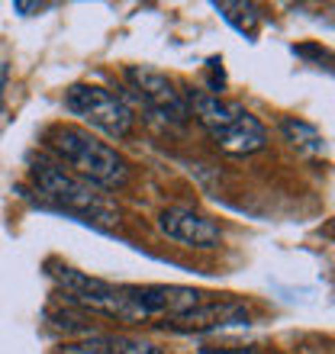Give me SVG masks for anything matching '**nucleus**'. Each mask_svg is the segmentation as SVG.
<instances>
[{
    "instance_id": "1",
    "label": "nucleus",
    "mask_w": 335,
    "mask_h": 354,
    "mask_svg": "<svg viewBox=\"0 0 335 354\" xmlns=\"http://www.w3.org/2000/svg\"><path fill=\"white\" fill-rule=\"evenodd\" d=\"M46 142L48 149L71 168V174H78L81 180H87L93 187H100V190H116L129 177V168H126L120 151L107 145V142H100L93 132L81 129V126L58 122V126L48 129Z\"/></svg>"
},
{
    "instance_id": "2",
    "label": "nucleus",
    "mask_w": 335,
    "mask_h": 354,
    "mask_svg": "<svg viewBox=\"0 0 335 354\" xmlns=\"http://www.w3.org/2000/svg\"><path fill=\"white\" fill-rule=\"evenodd\" d=\"M190 116L206 129V136L216 142V149L226 155H255L268 145V132L258 122V116H251L242 103L223 100L206 91H194L187 97Z\"/></svg>"
},
{
    "instance_id": "3",
    "label": "nucleus",
    "mask_w": 335,
    "mask_h": 354,
    "mask_svg": "<svg viewBox=\"0 0 335 354\" xmlns=\"http://www.w3.org/2000/svg\"><path fill=\"white\" fill-rule=\"evenodd\" d=\"M33 180H36L39 194L46 196L52 206H58L62 213L75 216L87 225H100V229H113L120 225V209L113 206L107 194H100V187L87 184L78 174L65 168V165H52V161H39L33 168Z\"/></svg>"
},
{
    "instance_id": "4",
    "label": "nucleus",
    "mask_w": 335,
    "mask_h": 354,
    "mask_svg": "<svg viewBox=\"0 0 335 354\" xmlns=\"http://www.w3.org/2000/svg\"><path fill=\"white\" fill-rule=\"evenodd\" d=\"M65 110L71 116H78L81 122H87L91 129H100L110 139H126L132 132V110L123 103V97H116L113 91L100 84H75L65 91Z\"/></svg>"
},
{
    "instance_id": "5",
    "label": "nucleus",
    "mask_w": 335,
    "mask_h": 354,
    "mask_svg": "<svg viewBox=\"0 0 335 354\" xmlns=\"http://www.w3.org/2000/svg\"><path fill=\"white\" fill-rule=\"evenodd\" d=\"M126 81L132 84V91L142 97V103L155 110L161 120L174 122V126H184L190 120V106H187V97L174 87V81L161 71L149 65H129L126 68Z\"/></svg>"
},
{
    "instance_id": "6",
    "label": "nucleus",
    "mask_w": 335,
    "mask_h": 354,
    "mask_svg": "<svg viewBox=\"0 0 335 354\" xmlns=\"http://www.w3.org/2000/svg\"><path fill=\"white\" fill-rule=\"evenodd\" d=\"M159 229L171 242H181L187 248H200V252L219 248V242H223L219 223L210 219L206 213H200V209H190V206H168V209H161Z\"/></svg>"
},
{
    "instance_id": "7",
    "label": "nucleus",
    "mask_w": 335,
    "mask_h": 354,
    "mask_svg": "<svg viewBox=\"0 0 335 354\" xmlns=\"http://www.w3.org/2000/svg\"><path fill=\"white\" fill-rule=\"evenodd\" d=\"M229 326H248V309L239 299H203L194 309L165 322V328H171V332H194V335L219 332Z\"/></svg>"
},
{
    "instance_id": "8",
    "label": "nucleus",
    "mask_w": 335,
    "mask_h": 354,
    "mask_svg": "<svg viewBox=\"0 0 335 354\" xmlns=\"http://www.w3.org/2000/svg\"><path fill=\"white\" fill-rule=\"evenodd\" d=\"M68 348L75 354H161L159 345H152L145 338H132V335H91Z\"/></svg>"
},
{
    "instance_id": "9",
    "label": "nucleus",
    "mask_w": 335,
    "mask_h": 354,
    "mask_svg": "<svg viewBox=\"0 0 335 354\" xmlns=\"http://www.w3.org/2000/svg\"><path fill=\"white\" fill-rule=\"evenodd\" d=\"M213 7L219 10L226 23H229L235 32H242L248 42H255V39H258L261 13H258V7H255V3H245V0H216Z\"/></svg>"
},
{
    "instance_id": "10",
    "label": "nucleus",
    "mask_w": 335,
    "mask_h": 354,
    "mask_svg": "<svg viewBox=\"0 0 335 354\" xmlns=\"http://www.w3.org/2000/svg\"><path fill=\"white\" fill-rule=\"evenodd\" d=\"M280 136L297 151H303V155H323V151H326L323 132H319L313 122L297 120V116H284V120H280Z\"/></svg>"
},
{
    "instance_id": "11",
    "label": "nucleus",
    "mask_w": 335,
    "mask_h": 354,
    "mask_svg": "<svg viewBox=\"0 0 335 354\" xmlns=\"http://www.w3.org/2000/svg\"><path fill=\"white\" fill-rule=\"evenodd\" d=\"M206 71H210V87H206V93H213V97H223V87H226L223 58H210V62H206Z\"/></svg>"
},
{
    "instance_id": "12",
    "label": "nucleus",
    "mask_w": 335,
    "mask_h": 354,
    "mask_svg": "<svg viewBox=\"0 0 335 354\" xmlns=\"http://www.w3.org/2000/svg\"><path fill=\"white\" fill-rule=\"evenodd\" d=\"M200 354H261L255 348H200Z\"/></svg>"
},
{
    "instance_id": "13",
    "label": "nucleus",
    "mask_w": 335,
    "mask_h": 354,
    "mask_svg": "<svg viewBox=\"0 0 335 354\" xmlns=\"http://www.w3.org/2000/svg\"><path fill=\"white\" fill-rule=\"evenodd\" d=\"M13 10H19V13H33V10H42V3H26V0H17V3H13Z\"/></svg>"
},
{
    "instance_id": "14",
    "label": "nucleus",
    "mask_w": 335,
    "mask_h": 354,
    "mask_svg": "<svg viewBox=\"0 0 335 354\" xmlns=\"http://www.w3.org/2000/svg\"><path fill=\"white\" fill-rule=\"evenodd\" d=\"M58 354H75V351H71V348H65V351H58Z\"/></svg>"
}]
</instances>
